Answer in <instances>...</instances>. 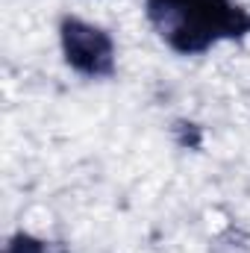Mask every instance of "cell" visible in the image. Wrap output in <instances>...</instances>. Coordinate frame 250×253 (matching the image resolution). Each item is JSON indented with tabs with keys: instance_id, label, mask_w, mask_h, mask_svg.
<instances>
[{
	"instance_id": "cell-1",
	"label": "cell",
	"mask_w": 250,
	"mask_h": 253,
	"mask_svg": "<svg viewBox=\"0 0 250 253\" xmlns=\"http://www.w3.org/2000/svg\"><path fill=\"white\" fill-rule=\"evenodd\" d=\"M144 9L156 33L186 56L250 33V12L236 0H144Z\"/></svg>"
},
{
	"instance_id": "cell-2",
	"label": "cell",
	"mask_w": 250,
	"mask_h": 253,
	"mask_svg": "<svg viewBox=\"0 0 250 253\" xmlns=\"http://www.w3.org/2000/svg\"><path fill=\"white\" fill-rule=\"evenodd\" d=\"M59 39H62L65 62L77 74H85V77L115 74V44L100 27H91L77 18H65L59 27Z\"/></svg>"
},
{
	"instance_id": "cell-3",
	"label": "cell",
	"mask_w": 250,
	"mask_h": 253,
	"mask_svg": "<svg viewBox=\"0 0 250 253\" xmlns=\"http://www.w3.org/2000/svg\"><path fill=\"white\" fill-rule=\"evenodd\" d=\"M6 253H68V248L59 245V242H42V239H36V236L18 233V236L9 242V251Z\"/></svg>"
}]
</instances>
